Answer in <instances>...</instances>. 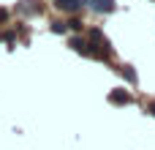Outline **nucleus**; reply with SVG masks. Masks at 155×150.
Returning a JSON list of instances; mask_svg holds the SVG:
<instances>
[{
  "label": "nucleus",
  "instance_id": "nucleus-5",
  "mask_svg": "<svg viewBox=\"0 0 155 150\" xmlns=\"http://www.w3.org/2000/svg\"><path fill=\"white\" fill-rule=\"evenodd\" d=\"M109 101H112V104H131V96L123 93V90H112V93H109Z\"/></svg>",
  "mask_w": 155,
  "mask_h": 150
},
{
  "label": "nucleus",
  "instance_id": "nucleus-2",
  "mask_svg": "<svg viewBox=\"0 0 155 150\" xmlns=\"http://www.w3.org/2000/svg\"><path fill=\"white\" fill-rule=\"evenodd\" d=\"M52 5L57 11H63V14H76L79 8L87 5V0H52Z\"/></svg>",
  "mask_w": 155,
  "mask_h": 150
},
{
  "label": "nucleus",
  "instance_id": "nucleus-7",
  "mask_svg": "<svg viewBox=\"0 0 155 150\" xmlns=\"http://www.w3.org/2000/svg\"><path fill=\"white\" fill-rule=\"evenodd\" d=\"M52 25V33H57V36H63V33H68V27H65V22H49Z\"/></svg>",
  "mask_w": 155,
  "mask_h": 150
},
{
  "label": "nucleus",
  "instance_id": "nucleus-10",
  "mask_svg": "<svg viewBox=\"0 0 155 150\" xmlns=\"http://www.w3.org/2000/svg\"><path fill=\"white\" fill-rule=\"evenodd\" d=\"M5 19H8V11H5V8H0V22H5Z\"/></svg>",
  "mask_w": 155,
  "mask_h": 150
},
{
  "label": "nucleus",
  "instance_id": "nucleus-6",
  "mask_svg": "<svg viewBox=\"0 0 155 150\" xmlns=\"http://www.w3.org/2000/svg\"><path fill=\"white\" fill-rule=\"evenodd\" d=\"M71 49H76L79 55H90V52H87V44H84V38H79V36H74V38H71Z\"/></svg>",
  "mask_w": 155,
  "mask_h": 150
},
{
  "label": "nucleus",
  "instance_id": "nucleus-8",
  "mask_svg": "<svg viewBox=\"0 0 155 150\" xmlns=\"http://www.w3.org/2000/svg\"><path fill=\"white\" fill-rule=\"evenodd\" d=\"M120 71H123V77H125V79H128V82H136V71H134V68H131V66H123V68H120Z\"/></svg>",
  "mask_w": 155,
  "mask_h": 150
},
{
  "label": "nucleus",
  "instance_id": "nucleus-3",
  "mask_svg": "<svg viewBox=\"0 0 155 150\" xmlns=\"http://www.w3.org/2000/svg\"><path fill=\"white\" fill-rule=\"evenodd\" d=\"M87 5L95 14H112L114 11V0H87Z\"/></svg>",
  "mask_w": 155,
  "mask_h": 150
},
{
  "label": "nucleus",
  "instance_id": "nucleus-11",
  "mask_svg": "<svg viewBox=\"0 0 155 150\" xmlns=\"http://www.w3.org/2000/svg\"><path fill=\"white\" fill-rule=\"evenodd\" d=\"M150 115H153V118H155V101H153V104H150Z\"/></svg>",
  "mask_w": 155,
  "mask_h": 150
},
{
  "label": "nucleus",
  "instance_id": "nucleus-9",
  "mask_svg": "<svg viewBox=\"0 0 155 150\" xmlns=\"http://www.w3.org/2000/svg\"><path fill=\"white\" fill-rule=\"evenodd\" d=\"M65 27H68V30H82V22H79V19H68Z\"/></svg>",
  "mask_w": 155,
  "mask_h": 150
},
{
  "label": "nucleus",
  "instance_id": "nucleus-12",
  "mask_svg": "<svg viewBox=\"0 0 155 150\" xmlns=\"http://www.w3.org/2000/svg\"><path fill=\"white\" fill-rule=\"evenodd\" d=\"M0 38H3V36H0Z\"/></svg>",
  "mask_w": 155,
  "mask_h": 150
},
{
  "label": "nucleus",
  "instance_id": "nucleus-1",
  "mask_svg": "<svg viewBox=\"0 0 155 150\" xmlns=\"http://www.w3.org/2000/svg\"><path fill=\"white\" fill-rule=\"evenodd\" d=\"M90 57H109V41L104 38V33L98 27L90 30Z\"/></svg>",
  "mask_w": 155,
  "mask_h": 150
},
{
  "label": "nucleus",
  "instance_id": "nucleus-4",
  "mask_svg": "<svg viewBox=\"0 0 155 150\" xmlns=\"http://www.w3.org/2000/svg\"><path fill=\"white\" fill-rule=\"evenodd\" d=\"M19 11H22V14H38L41 5H38V0H22V3H19Z\"/></svg>",
  "mask_w": 155,
  "mask_h": 150
}]
</instances>
